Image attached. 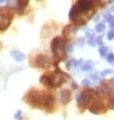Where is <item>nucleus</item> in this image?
I'll return each mask as SVG.
<instances>
[{
	"label": "nucleus",
	"mask_w": 114,
	"mask_h": 120,
	"mask_svg": "<svg viewBox=\"0 0 114 120\" xmlns=\"http://www.w3.org/2000/svg\"><path fill=\"white\" fill-rule=\"evenodd\" d=\"M100 91H101V93H102L103 95L109 96L110 94H111L112 90H111V87L107 85L106 83H102L101 86H100Z\"/></svg>",
	"instance_id": "nucleus-12"
},
{
	"label": "nucleus",
	"mask_w": 114,
	"mask_h": 120,
	"mask_svg": "<svg viewBox=\"0 0 114 120\" xmlns=\"http://www.w3.org/2000/svg\"><path fill=\"white\" fill-rule=\"evenodd\" d=\"M113 38H114V31L110 30L108 33H107V39H108V41H112Z\"/></svg>",
	"instance_id": "nucleus-21"
},
{
	"label": "nucleus",
	"mask_w": 114,
	"mask_h": 120,
	"mask_svg": "<svg viewBox=\"0 0 114 120\" xmlns=\"http://www.w3.org/2000/svg\"><path fill=\"white\" fill-rule=\"evenodd\" d=\"M75 5L77 6L78 10L83 14V13L89 11L90 9L93 7L94 2L93 1H88V0H80V1L77 2Z\"/></svg>",
	"instance_id": "nucleus-8"
},
{
	"label": "nucleus",
	"mask_w": 114,
	"mask_h": 120,
	"mask_svg": "<svg viewBox=\"0 0 114 120\" xmlns=\"http://www.w3.org/2000/svg\"><path fill=\"white\" fill-rule=\"evenodd\" d=\"M65 77H64L62 72H49V73H45L39 79V81L45 86L49 88H57L60 87L64 82H65Z\"/></svg>",
	"instance_id": "nucleus-1"
},
{
	"label": "nucleus",
	"mask_w": 114,
	"mask_h": 120,
	"mask_svg": "<svg viewBox=\"0 0 114 120\" xmlns=\"http://www.w3.org/2000/svg\"><path fill=\"white\" fill-rule=\"evenodd\" d=\"M51 49L53 56H56L57 59L62 60L65 58L66 56V49H65V41L60 36H57L51 42Z\"/></svg>",
	"instance_id": "nucleus-2"
},
{
	"label": "nucleus",
	"mask_w": 114,
	"mask_h": 120,
	"mask_svg": "<svg viewBox=\"0 0 114 120\" xmlns=\"http://www.w3.org/2000/svg\"><path fill=\"white\" fill-rule=\"evenodd\" d=\"M99 54H100V56H105L106 55H107V51H108V48L107 46H104V45H101L99 48Z\"/></svg>",
	"instance_id": "nucleus-16"
},
{
	"label": "nucleus",
	"mask_w": 114,
	"mask_h": 120,
	"mask_svg": "<svg viewBox=\"0 0 114 120\" xmlns=\"http://www.w3.org/2000/svg\"><path fill=\"white\" fill-rule=\"evenodd\" d=\"M106 60H107V62H109V63H114V54L113 52H110V54L107 55Z\"/></svg>",
	"instance_id": "nucleus-19"
},
{
	"label": "nucleus",
	"mask_w": 114,
	"mask_h": 120,
	"mask_svg": "<svg viewBox=\"0 0 114 120\" xmlns=\"http://www.w3.org/2000/svg\"><path fill=\"white\" fill-rule=\"evenodd\" d=\"M92 97H93V92L91 90H85V91L81 92L78 96V99H77L78 105L80 107H86V106H88Z\"/></svg>",
	"instance_id": "nucleus-5"
},
{
	"label": "nucleus",
	"mask_w": 114,
	"mask_h": 120,
	"mask_svg": "<svg viewBox=\"0 0 114 120\" xmlns=\"http://www.w3.org/2000/svg\"><path fill=\"white\" fill-rule=\"evenodd\" d=\"M110 28H111L112 31H114V17L112 18V20L110 21Z\"/></svg>",
	"instance_id": "nucleus-29"
},
{
	"label": "nucleus",
	"mask_w": 114,
	"mask_h": 120,
	"mask_svg": "<svg viewBox=\"0 0 114 120\" xmlns=\"http://www.w3.org/2000/svg\"><path fill=\"white\" fill-rule=\"evenodd\" d=\"M112 18H113V16H111V15H110V14H107L106 16H105V18H104V19H105V21H111L112 20Z\"/></svg>",
	"instance_id": "nucleus-27"
},
{
	"label": "nucleus",
	"mask_w": 114,
	"mask_h": 120,
	"mask_svg": "<svg viewBox=\"0 0 114 120\" xmlns=\"http://www.w3.org/2000/svg\"><path fill=\"white\" fill-rule=\"evenodd\" d=\"M78 45H84V38H80V39H79Z\"/></svg>",
	"instance_id": "nucleus-30"
},
{
	"label": "nucleus",
	"mask_w": 114,
	"mask_h": 120,
	"mask_svg": "<svg viewBox=\"0 0 114 120\" xmlns=\"http://www.w3.org/2000/svg\"><path fill=\"white\" fill-rule=\"evenodd\" d=\"M55 104V98L52 94L49 93H46V94H42V106L43 107H52Z\"/></svg>",
	"instance_id": "nucleus-9"
},
{
	"label": "nucleus",
	"mask_w": 114,
	"mask_h": 120,
	"mask_svg": "<svg viewBox=\"0 0 114 120\" xmlns=\"http://www.w3.org/2000/svg\"><path fill=\"white\" fill-rule=\"evenodd\" d=\"M25 101L32 107H41L42 102V94L38 90L32 89L25 95Z\"/></svg>",
	"instance_id": "nucleus-3"
},
{
	"label": "nucleus",
	"mask_w": 114,
	"mask_h": 120,
	"mask_svg": "<svg viewBox=\"0 0 114 120\" xmlns=\"http://www.w3.org/2000/svg\"><path fill=\"white\" fill-rule=\"evenodd\" d=\"M77 66H78V61L75 60V59H71L68 63H67V69H68V70H71L73 68H76Z\"/></svg>",
	"instance_id": "nucleus-15"
},
{
	"label": "nucleus",
	"mask_w": 114,
	"mask_h": 120,
	"mask_svg": "<svg viewBox=\"0 0 114 120\" xmlns=\"http://www.w3.org/2000/svg\"><path fill=\"white\" fill-rule=\"evenodd\" d=\"M34 65L41 69H46L52 66V61L46 55H38L34 60Z\"/></svg>",
	"instance_id": "nucleus-6"
},
{
	"label": "nucleus",
	"mask_w": 114,
	"mask_h": 120,
	"mask_svg": "<svg viewBox=\"0 0 114 120\" xmlns=\"http://www.w3.org/2000/svg\"><path fill=\"white\" fill-rule=\"evenodd\" d=\"M13 14L9 10H2L0 12V30H5L10 25Z\"/></svg>",
	"instance_id": "nucleus-4"
},
{
	"label": "nucleus",
	"mask_w": 114,
	"mask_h": 120,
	"mask_svg": "<svg viewBox=\"0 0 114 120\" xmlns=\"http://www.w3.org/2000/svg\"><path fill=\"white\" fill-rule=\"evenodd\" d=\"M112 10H113V11H114V7H113V8H112Z\"/></svg>",
	"instance_id": "nucleus-31"
},
{
	"label": "nucleus",
	"mask_w": 114,
	"mask_h": 120,
	"mask_svg": "<svg viewBox=\"0 0 114 120\" xmlns=\"http://www.w3.org/2000/svg\"><path fill=\"white\" fill-rule=\"evenodd\" d=\"M65 49H66L68 52H72L73 49H74V48H73V45H72V44H68V45H66V48H65Z\"/></svg>",
	"instance_id": "nucleus-24"
},
{
	"label": "nucleus",
	"mask_w": 114,
	"mask_h": 120,
	"mask_svg": "<svg viewBox=\"0 0 114 120\" xmlns=\"http://www.w3.org/2000/svg\"><path fill=\"white\" fill-rule=\"evenodd\" d=\"M14 119L16 120H22V112L21 110H17L14 114Z\"/></svg>",
	"instance_id": "nucleus-18"
},
{
	"label": "nucleus",
	"mask_w": 114,
	"mask_h": 120,
	"mask_svg": "<svg viewBox=\"0 0 114 120\" xmlns=\"http://www.w3.org/2000/svg\"><path fill=\"white\" fill-rule=\"evenodd\" d=\"M28 4V1H17L16 2V5H15V9L19 14H21L22 11L24 10L25 6Z\"/></svg>",
	"instance_id": "nucleus-13"
},
{
	"label": "nucleus",
	"mask_w": 114,
	"mask_h": 120,
	"mask_svg": "<svg viewBox=\"0 0 114 120\" xmlns=\"http://www.w3.org/2000/svg\"><path fill=\"white\" fill-rule=\"evenodd\" d=\"M89 111L92 112L93 114H101V113L106 112V108L104 106V103L101 99L97 98L91 105L89 106Z\"/></svg>",
	"instance_id": "nucleus-7"
},
{
	"label": "nucleus",
	"mask_w": 114,
	"mask_h": 120,
	"mask_svg": "<svg viewBox=\"0 0 114 120\" xmlns=\"http://www.w3.org/2000/svg\"><path fill=\"white\" fill-rule=\"evenodd\" d=\"M93 68H94V62L92 61V60H88V61H86L82 65V68L81 69L83 70V71L88 72V71H91Z\"/></svg>",
	"instance_id": "nucleus-14"
},
{
	"label": "nucleus",
	"mask_w": 114,
	"mask_h": 120,
	"mask_svg": "<svg viewBox=\"0 0 114 120\" xmlns=\"http://www.w3.org/2000/svg\"><path fill=\"white\" fill-rule=\"evenodd\" d=\"M82 84H83L84 86H89V85H90V81H89L88 79H84L83 82H82Z\"/></svg>",
	"instance_id": "nucleus-28"
},
{
	"label": "nucleus",
	"mask_w": 114,
	"mask_h": 120,
	"mask_svg": "<svg viewBox=\"0 0 114 120\" xmlns=\"http://www.w3.org/2000/svg\"><path fill=\"white\" fill-rule=\"evenodd\" d=\"M95 41H96V45H102V44H103V38H102V36H97V38H95Z\"/></svg>",
	"instance_id": "nucleus-20"
},
{
	"label": "nucleus",
	"mask_w": 114,
	"mask_h": 120,
	"mask_svg": "<svg viewBox=\"0 0 114 120\" xmlns=\"http://www.w3.org/2000/svg\"><path fill=\"white\" fill-rule=\"evenodd\" d=\"M59 97H60V100H61V102L63 104H68V103L71 101V98H72L71 91L68 89H63L60 91Z\"/></svg>",
	"instance_id": "nucleus-10"
},
{
	"label": "nucleus",
	"mask_w": 114,
	"mask_h": 120,
	"mask_svg": "<svg viewBox=\"0 0 114 120\" xmlns=\"http://www.w3.org/2000/svg\"><path fill=\"white\" fill-rule=\"evenodd\" d=\"M111 73H112V70L107 69V70H104V71L101 72V76L104 77V76H106V75H108V74H111Z\"/></svg>",
	"instance_id": "nucleus-22"
},
{
	"label": "nucleus",
	"mask_w": 114,
	"mask_h": 120,
	"mask_svg": "<svg viewBox=\"0 0 114 120\" xmlns=\"http://www.w3.org/2000/svg\"><path fill=\"white\" fill-rule=\"evenodd\" d=\"M86 35H87V38H89V39L94 38V33H93V31H92V30H89V31H87Z\"/></svg>",
	"instance_id": "nucleus-23"
},
{
	"label": "nucleus",
	"mask_w": 114,
	"mask_h": 120,
	"mask_svg": "<svg viewBox=\"0 0 114 120\" xmlns=\"http://www.w3.org/2000/svg\"><path fill=\"white\" fill-rule=\"evenodd\" d=\"M95 30H96V32H98V33L103 32L104 30H105V25H104L103 23H98V24L95 26Z\"/></svg>",
	"instance_id": "nucleus-17"
},
{
	"label": "nucleus",
	"mask_w": 114,
	"mask_h": 120,
	"mask_svg": "<svg viewBox=\"0 0 114 120\" xmlns=\"http://www.w3.org/2000/svg\"><path fill=\"white\" fill-rule=\"evenodd\" d=\"M11 56L13 58V60L16 62H19L21 63L25 60V55L23 54V52H21L20 51H16V49H13V51H11L10 52Z\"/></svg>",
	"instance_id": "nucleus-11"
},
{
	"label": "nucleus",
	"mask_w": 114,
	"mask_h": 120,
	"mask_svg": "<svg viewBox=\"0 0 114 120\" xmlns=\"http://www.w3.org/2000/svg\"><path fill=\"white\" fill-rule=\"evenodd\" d=\"M88 44L91 45V46H95L96 45V41H95V38H91L88 41Z\"/></svg>",
	"instance_id": "nucleus-25"
},
{
	"label": "nucleus",
	"mask_w": 114,
	"mask_h": 120,
	"mask_svg": "<svg viewBox=\"0 0 114 120\" xmlns=\"http://www.w3.org/2000/svg\"><path fill=\"white\" fill-rule=\"evenodd\" d=\"M109 106H110V108L114 109V97H112L109 100Z\"/></svg>",
	"instance_id": "nucleus-26"
}]
</instances>
